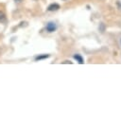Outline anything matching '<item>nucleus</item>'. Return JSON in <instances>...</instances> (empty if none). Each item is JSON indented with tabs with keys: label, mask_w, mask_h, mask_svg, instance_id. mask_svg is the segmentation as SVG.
Wrapping results in <instances>:
<instances>
[{
	"label": "nucleus",
	"mask_w": 121,
	"mask_h": 120,
	"mask_svg": "<svg viewBox=\"0 0 121 120\" xmlns=\"http://www.w3.org/2000/svg\"><path fill=\"white\" fill-rule=\"evenodd\" d=\"M56 28H57V26H56V24H55L54 22H49V23L46 25V26H45V29H46L48 32H53V31L56 30Z\"/></svg>",
	"instance_id": "nucleus-1"
},
{
	"label": "nucleus",
	"mask_w": 121,
	"mask_h": 120,
	"mask_svg": "<svg viewBox=\"0 0 121 120\" xmlns=\"http://www.w3.org/2000/svg\"><path fill=\"white\" fill-rule=\"evenodd\" d=\"M60 9V5L54 3V4H51V5L48 6L47 10H49V11H53V10H57V9Z\"/></svg>",
	"instance_id": "nucleus-2"
},
{
	"label": "nucleus",
	"mask_w": 121,
	"mask_h": 120,
	"mask_svg": "<svg viewBox=\"0 0 121 120\" xmlns=\"http://www.w3.org/2000/svg\"><path fill=\"white\" fill-rule=\"evenodd\" d=\"M74 59L77 60V61H78V63H80V64H82V63L84 62V61H83V58H82L80 55H78V54L74 55Z\"/></svg>",
	"instance_id": "nucleus-3"
},
{
	"label": "nucleus",
	"mask_w": 121,
	"mask_h": 120,
	"mask_svg": "<svg viewBox=\"0 0 121 120\" xmlns=\"http://www.w3.org/2000/svg\"><path fill=\"white\" fill-rule=\"evenodd\" d=\"M6 21V15L3 11L0 10V22H5Z\"/></svg>",
	"instance_id": "nucleus-4"
},
{
	"label": "nucleus",
	"mask_w": 121,
	"mask_h": 120,
	"mask_svg": "<svg viewBox=\"0 0 121 120\" xmlns=\"http://www.w3.org/2000/svg\"><path fill=\"white\" fill-rule=\"evenodd\" d=\"M49 57V55H43V56H38L37 58H36V60H42V59H46V58H48Z\"/></svg>",
	"instance_id": "nucleus-5"
},
{
	"label": "nucleus",
	"mask_w": 121,
	"mask_h": 120,
	"mask_svg": "<svg viewBox=\"0 0 121 120\" xmlns=\"http://www.w3.org/2000/svg\"><path fill=\"white\" fill-rule=\"evenodd\" d=\"M116 4H117V7H118V9L121 10V0H117Z\"/></svg>",
	"instance_id": "nucleus-6"
},
{
	"label": "nucleus",
	"mask_w": 121,
	"mask_h": 120,
	"mask_svg": "<svg viewBox=\"0 0 121 120\" xmlns=\"http://www.w3.org/2000/svg\"><path fill=\"white\" fill-rule=\"evenodd\" d=\"M63 1H64V0H63Z\"/></svg>",
	"instance_id": "nucleus-7"
}]
</instances>
